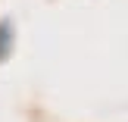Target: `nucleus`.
Wrapping results in <instances>:
<instances>
[{
  "label": "nucleus",
  "mask_w": 128,
  "mask_h": 122,
  "mask_svg": "<svg viewBox=\"0 0 128 122\" xmlns=\"http://www.w3.org/2000/svg\"><path fill=\"white\" fill-rule=\"evenodd\" d=\"M6 47H10V31H6V25H0V56L6 53Z\"/></svg>",
  "instance_id": "obj_1"
}]
</instances>
